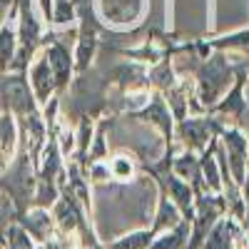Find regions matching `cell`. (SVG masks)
<instances>
[{
  "label": "cell",
  "mask_w": 249,
  "mask_h": 249,
  "mask_svg": "<svg viewBox=\"0 0 249 249\" xmlns=\"http://www.w3.org/2000/svg\"><path fill=\"white\" fill-rule=\"evenodd\" d=\"M45 60H48L50 72H53V77H55V85H62V82L68 80V75H70V68H72L70 55H68L65 50H62L60 45H55V48H50V50H48Z\"/></svg>",
  "instance_id": "cell-3"
},
{
  "label": "cell",
  "mask_w": 249,
  "mask_h": 249,
  "mask_svg": "<svg viewBox=\"0 0 249 249\" xmlns=\"http://www.w3.org/2000/svg\"><path fill=\"white\" fill-rule=\"evenodd\" d=\"M204 249H234V227L230 219H219L204 234Z\"/></svg>",
  "instance_id": "cell-2"
},
{
  "label": "cell",
  "mask_w": 249,
  "mask_h": 249,
  "mask_svg": "<svg viewBox=\"0 0 249 249\" xmlns=\"http://www.w3.org/2000/svg\"><path fill=\"white\" fill-rule=\"evenodd\" d=\"M184 237H187V227L179 222L172 230H164L160 239H152L150 249H179L184 244Z\"/></svg>",
  "instance_id": "cell-6"
},
{
  "label": "cell",
  "mask_w": 249,
  "mask_h": 249,
  "mask_svg": "<svg viewBox=\"0 0 249 249\" xmlns=\"http://www.w3.org/2000/svg\"><path fill=\"white\" fill-rule=\"evenodd\" d=\"M13 140H15V127H13V117L3 115L0 117V150L5 155L13 150Z\"/></svg>",
  "instance_id": "cell-8"
},
{
  "label": "cell",
  "mask_w": 249,
  "mask_h": 249,
  "mask_svg": "<svg viewBox=\"0 0 249 249\" xmlns=\"http://www.w3.org/2000/svg\"><path fill=\"white\" fill-rule=\"evenodd\" d=\"M227 147H230V152L234 157V175H237V179H242V162H244L247 144L239 135H227Z\"/></svg>",
  "instance_id": "cell-7"
},
{
  "label": "cell",
  "mask_w": 249,
  "mask_h": 249,
  "mask_svg": "<svg viewBox=\"0 0 249 249\" xmlns=\"http://www.w3.org/2000/svg\"><path fill=\"white\" fill-rule=\"evenodd\" d=\"M57 217H60V222H62V227H75V219H77V212L72 210V204H68V202H62L60 204V210H57Z\"/></svg>",
  "instance_id": "cell-10"
},
{
  "label": "cell",
  "mask_w": 249,
  "mask_h": 249,
  "mask_svg": "<svg viewBox=\"0 0 249 249\" xmlns=\"http://www.w3.org/2000/svg\"><path fill=\"white\" fill-rule=\"evenodd\" d=\"M13 33L10 30H3L0 33V68L8 65L10 57H13Z\"/></svg>",
  "instance_id": "cell-9"
},
{
  "label": "cell",
  "mask_w": 249,
  "mask_h": 249,
  "mask_svg": "<svg viewBox=\"0 0 249 249\" xmlns=\"http://www.w3.org/2000/svg\"><path fill=\"white\" fill-rule=\"evenodd\" d=\"M3 97H5V105L18 115H30L35 110L30 85L23 77H10L5 82V88H3Z\"/></svg>",
  "instance_id": "cell-1"
},
{
  "label": "cell",
  "mask_w": 249,
  "mask_h": 249,
  "mask_svg": "<svg viewBox=\"0 0 249 249\" xmlns=\"http://www.w3.org/2000/svg\"><path fill=\"white\" fill-rule=\"evenodd\" d=\"M152 239H155L152 230H137V232H130V234L120 237L117 242H112L110 249H150Z\"/></svg>",
  "instance_id": "cell-5"
},
{
  "label": "cell",
  "mask_w": 249,
  "mask_h": 249,
  "mask_svg": "<svg viewBox=\"0 0 249 249\" xmlns=\"http://www.w3.org/2000/svg\"><path fill=\"white\" fill-rule=\"evenodd\" d=\"M30 85L33 90L37 92L40 100H45L50 95V90L55 88V77L50 72V65H48V60H40L37 65L33 68V80H30Z\"/></svg>",
  "instance_id": "cell-4"
}]
</instances>
